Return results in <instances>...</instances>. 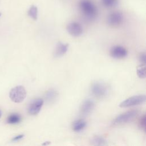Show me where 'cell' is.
I'll use <instances>...</instances> for the list:
<instances>
[{
    "label": "cell",
    "mask_w": 146,
    "mask_h": 146,
    "mask_svg": "<svg viewBox=\"0 0 146 146\" xmlns=\"http://www.w3.org/2000/svg\"><path fill=\"white\" fill-rule=\"evenodd\" d=\"M79 8L83 16L88 21H93L98 16L96 6L91 0H81Z\"/></svg>",
    "instance_id": "6da1fadb"
},
{
    "label": "cell",
    "mask_w": 146,
    "mask_h": 146,
    "mask_svg": "<svg viewBox=\"0 0 146 146\" xmlns=\"http://www.w3.org/2000/svg\"><path fill=\"white\" fill-rule=\"evenodd\" d=\"M91 92L95 98L102 99L108 95L109 88L105 83L100 82H96L91 85Z\"/></svg>",
    "instance_id": "7a4b0ae2"
},
{
    "label": "cell",
    "mask_w": 146,
    "mask_h": 146,
    "mask_svg": "<svg viewBox=\"0 0 146 146\" xmlns=\"http://www.w3.org/2000/svg\"><path fill=\"white\" fill-rule=\"evenodd\" d=\"M26 96V91L22 86H17L13 88L9 92L10 99L14 103L22 102Z\"/></svg>",
    "instance_id": "3957f363"
},
{
    "label": "cell",
    "mask_w": 146,
    "mask_h": 146,
    "mask_svg": "<svg viewBox=\"0 0 146 146\" xmlns=\"http://www.w3.org/2000/svg\"><path fill=\"white\" fill-rule=\"evenodd\" d=\"M146 100L145 95H138L131 96L121 102L119 106L121 108H127L137 106L144 103Z\"/></svg>",
    "instance_id": "277c9868"
},
{
    "label": "cell",
    "mask_w": 146,
    "mask_h": 146,
    "mask_svg": "<svg viewBox=\"0 0 146 146\" xmlns=\"http://www.w3.org/2000/svg\"><path fill=\"white\" fill-rule=\"evenodd\" d=\"M138 112L136 110H131L127 111L117 116L113 121V124H120L129 122L137 115Z\"/></svg>",
    "instance_id": "5b68a950"
},
{
    "label": "cell",
    "mask_w": 146,
    "mask_h": 146,
    "mask_svg": "<svg viewBox=\"0 0 146 146\" xmlns=\"http://www.w3.org/2000/svg\"><path fill=\"white\" fill-rule=\"evenodd\" d=\"M123 21V15L119 11H114L109 14L107 22L109 26L111 27H117L120 25Z\"/></svg>",
    "instance_id": "8992f818"
},
{
    "label": "cell",
    "mask_w": 146,
    "mask_h": 146,
    "mask_svg": "<svg viewBox=\"0 0 146 146\" xmlns=\"http://www.w3.org/2000/svg\"><path fill=\"white\" fill-rule=\"evenodd\" d=\"M44 101L41 98H36L32 100L27 108L29 113L32 115H37L40 111Z\"/></svg>",
    "instance_id": "52a82bcc"
},
{
    "label": "cell",
    "mask_w": 146,
    "mask_h": 146,
    "mask_svg": "<svg viewBox=\"0 0 146 146\" xmlns=\"http://www.w3.org/2000/svg\"><path fill=\"white\" fill-rule=\"evenodd\" d=\"M68 33L73 36H79L83 33V27L80 23L76 22L69 23L67 26Z\"/></svg>",
    "instance_id": "ba28073f"
},
{
    "label": "cell",
    "mask_w": 146,
    "mask_h": 146,
    "mask_svg": "<svg viewBox=\"0 0 146 146\" xmlns=\"http://www.w3.org/2000/svg\"><path fill=\"white\" fill-rule=\"evenodd\" d=\"M110 55L113 58L122 59L127 55V51L123 46H115L111 48Z\"/></svg>",
    "instance_id": "9c48e42d"
},
{
    "label": "cell",
    "mask_w": 146,
    "mask_h": 146,
    "mask_svg": "<svg viewBox=\"0 0 146 146\" xmlns=\"http://www.w3.org/2000/svg\"><path fill=\"white\" fill-rule=\"evenodd\" d=\"M94 102L90 99L84 100L80 106V111L82 115H87L91 112L94 108Z\"/></svg>",
    "instance_id": "30bf717a"
},
{
    "label": "cell",
    "mask_w": 146,
    "mask_h": 146,
    "mask_svg": "<svg viewBox=\"0 0 146 146\" xmlns=\"http://www.w3.org/2000/svg\"><path fill=\"white\" fill-rule=\"evenodd\" d=\"M68 44L67 43H63L62 42H58L55 47L54 56L55 58H59L64 55L67 51Z\"/></svg>",
    "instance_id": "8fae6325"
},
{
    "label": "cell",
    "mask_w": 146,
    "mask_h": 146,
    "mask_svg": "<svg viewBox=\"0 0 146 146\" xmlns=\"http://www.w3.org/2000/svg\"><path fill=\"white\" fill-rule=\"evenodd\" d=\"M86 122L83 119H78L72 123V129L75 132H80L86 126Z\"/></svg>",
    "instance_id": "7c38bea8"
},
{
    "label": "cell",
    "mask_w": 146,
    "mask_h": 146,
    "mask_svg": "<svg viewBox=\"0 0 146 146\" xmlns=\"http://www.w3.org/2000/svg\"><path fill=\"white\" fill-rule=\"evenodd\" d=\"M91 144L93 145L104 146L107 145V141L102 136H95L91 139Z\"/></svg>",
    "instance_id": "4fadbf2b"
},
{
    "label": "cell",
    "mask_w": 146,
    "mask_h": 146,
    "mask_svg": "<svg viewBox=\"0 0 146 146\" xmlns=\"http://www.w3.org/2000/svg\"><path fill=\"white\" fill-rule=\"evenodd\" d=\"M58 96V92L54 89H49L46 93L45 99L48 103L54 102Z\"/></svg>",
    "instance_id": "5bb4252c"
},
{
    "label": "cell",
    "mask_w": 146,
    "mask_h": 146,
    "mask_svg": "<svg viewBox=\"0 0 146 146\" xmlns=\"http://www.w3.org/2000/svg\"><path fill=\"white\" fill-rule=\"evenodd\" d=\"M21 120V117L19 114L12 113L7 117V123L11 124H17L20 122Z\"/></svg>",
    "instance_id": "9a60e30c"
},
{
    "label": "cell",
    "mask_w": 146,
    "mask_h": 146,
    "mask_svg": "<svg viewBox=\"0 0 146 146\" xmlns=\"http://www.w3.org/2000/svg\"><path fill=\"white\" fill-rule=\"evenodd\" d=\"M38 8L35 5H32L30 6L28 10V15L34 20H36L38 18Z\"/></svg>",
    "instance_id": "2e32d148"
},
{
    "label": "cell",
    "mask_w": 146,
    "mask_h": 146,
    "mask_svg": "<svg viewBox=\"0 0 146 146\" xmlns=\"http://www.w3.org/2000/svg\"><path fill=\"white\" fill-rule=\"evenodd\" d=\"M137 74L138 76L140 78L144 79L145 78V64H141L140 66L137 67Z\"/></svg>",
    "instance_id": "e0dca14e"
},
{
    "label": "cell",
    "mask_w": 146,
    "mask_h": 146,
    "mask_svg": "<svg viewBox=\"0 0 146 146\" xmlns=\"http://www.w3.org/2000/svg\"><path fill=\"white\" fill-rule=\"evenodd\" d=\"M104 6L107 8H111L117 5L118 0H101Z\"/></svg>",
    "instance_id": "ac0fdd59"
},
{
    "label": "cell",
    "mask_w": 146,
    "mask_h": 146,
    "mask_svg": "<svg viewBox=\"0 0 146 146\" xmlns=\"http://www.w3.org/2000/svg\"><path fill=\"white\" fill-rule=\"evenodd\" d=\"M139 125L140 127L144 129V131H145V125H146V117L145 115H144L141 117L140 118L139 120Z\"/></svg>",
    "instance_id": "d6986e66"
},
{
    "label": "cell",
    "mask_w": 146,
    "mask_h": 146,
    "mask_svg": "<svg viewBox=\"0 0 146 146\" xmlns=\"http://www.w3.org/2000/svg\"><path fill=\"white\" fill-rule=\"evenodd\" d=\"M139 61L141 62V64H145L146 62V56H145V52H141L139 55Z\"/></svg>",
    "instance_id": "ffe728a7"
},
{
    "label": "cell",
    "mask_w": 146,
    "mask_h": 146,
    "mask_svg": "<svg viewBox=\"0 0 146 146\" xmlns=\"http://www.w3.org/2000/svg\"><path fill=\"white\" fill-rule=\"evenodd\" d=\"M24 137V135H19L18 136H16L15 137H14L12 139V140L14 141H18L21 139H22L23 137Z\"/></svg>",
    "instance_id": "44dd1931"
},
{
    "label": "cell",
    "mask_w": 146,
    "mask_h": 146,
    "mask_svg": "<svg viewBox=\"0 0 146 146\" xmlns=\"http://www.w3.org/2000/svg\"><path fill=\"white\" fill-rule=\"evenodd\" d=\"M50 144V143H49V142H48V143H46V142H45L44 143H43V144H42V145H48V144Z\"/></svg>",
    "instance_id": "7402d4cb"
},
{
    "label": "cell",
    "mask_w": 146,
    "mask_h": 146,
    "mask_svg": "<svg viewBox=\"0 0 146 146\" xmlns=\"http://www.w3.org/2000/svg\"><path fill=\"white\" fill-rule=\"evenodd\" d=\"M1 116H2V112H1V111L0 110V117H1Z\"/></svg>",
    "instance_id": "603a6c76"
},
{
    "label": "cell",
    "mask_w": 146,
    "mask_h": 146,
    "mask_svg": "<svg viewBox=\"0 0 146 146\" xmlns=\"http://www.w3.org/2000/svg\"><path fill=\"white\" fill-rule=\"evenodd\" d=\"M1 13H0V17H1Z\"/></svg>",
    "instance_id": "cb8c5ba5"
}]
</instances>
